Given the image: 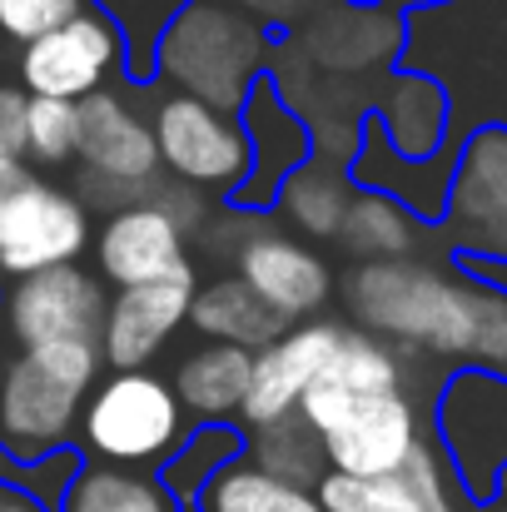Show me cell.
Returning a JSON list of instances; mask_svg holds the SVG:
<instances>
[{
	"instance_id": "b9f144b4",
	"label": "cell",
	"mask_w": 507,
	"mask_h": 512,
	"mask_svg": "<svg viewBox=\"0 0 507 512\" xmlns=\"http://www.w3.org/2000/svg\"><path fill=\"white\" fill-rule=\"evenodd\" d=\"M0 383H5V358H0Z\"/></svg>"
},
{
	"instance_id": "d6986e66",
	"label": "cell",
	"mask_w": 507,
	"mask_h": 512,
	"mask_svg": "<svg viewBox=\"0 0 507 512\" xmlns=\"http://www.w3.org/2000/svg\"><path fill=\"white\" fill-rule=\"evenodd\" d=\"M368 125H378V135L388 140L393 155L403 160H438L453 145V105L448 90L418 70L393 65L388 75L373 80L368 90Z\"/></svg>"
},
{
	"instance_id": "44dd1931",
	"label": "cell",
	"mask_w": 507,
	"mask_h": 512,
	"mask_svg": "<svg viewBox=\"0 0 507 512\" xmlns=\"http://www.w3.org/2000/svg\"><path fill=\"white\" fill-rule=\"evenodd\" d=\"M453 155L458 150H448L438 160H403V155L388 150L378 125H363V145L348 160V179H353V189H373V194L398 199L418 224H443L448 184H453Z\"/></svg>"
},
{
	"instance_id": "83f0119b",
	"label": "cell",
	"mask_w": 507,
	"mask_h": 512,
	"mask_svg": "<svg viewBox=\"0 0 507 512\" xmlns=\"http://www.w3.org/2000/svg\"><path fill=\"white\" fill-rule=\"evenodd\" d=\"M60 512H184V508L174 503V493H169L155 473H130V468L85 463L80 478L70 483Z\"/></svg>"
},
{
	"instance_id": "d6a6232c",
	"label": "cell",
	"mask_w": 507,
	"mask_h": 512,
	"mask_svg": "<svg viewBox=\"0 0 507 512\" xmlns=\"http://www.w3.org/2000/svg\"><path fill=\"white\" fill-rule=\"evenodd\" d=\"M75 160V105L30 100L25 105V165L60 170Z\"/></svg>"
},
{
	"instance_id": "8d00e7d4",
	"label": "cell",
	"mask_w": 507,
	"mask_h": 512,
	"mask_svg": "<svg viewBox=\"0 0 507 512\" xmlns=\"http://www.w3.org/2000/svg\"><path fill=\"white\" fill-rule=\"evenodd\" d=\"M338 0H234V10H244L254 25H264L269 35H294L309 20H319L324 10H334Z\"/></svg>"
},
{
	"instance_id": "3957f363",
	"label": "cell",
	"mask_w": 507,
	"mask_h": 512,
	"mask_svg": "<svg viewBox=\"0 0 507 512\" xmlns=\"http://www.w3.org/2000/svg\"><path fill=\"white\" fill-rule=\"evenodd\" d=\"M100 343H45L5 363L0 448L10 458H50L80 433L85 398L100 383Z\"/></svg>"
},
{
	"instance_id": "8992f818",
	"label": "cell",
	"mask_w": 507,
	"mask_h": 512,
	"mask_svg": "<svg viewBox=\"0 0 507 512\" xmlns=\"http://www.w3.org/2000/svg\"><path fill=\"white\" fill-rule=\"evenodd\" d=\"M428 428L468 508H493L507 478V378L453 368L433 393Z\"/></svg>"
},
{
	"instance_id": "1f68e13d",
	"label": "cell",
	"mask_w": 507,
	"mask_h": 512,
	"mask_svg": "<svg viewBox=\"0 0 507 512\" xmlns=\"http://www.w3.org/2000/svg\"><path fill=\"white\" fill-rule=\"evenodd\" d=\"M314 498L324 512H418V493H413L408 473H388V478L324 473Z\"/></svg>"
},
{
	"instance_id": "836d02e7",
	"label": "cell",
	"mask_w": 507,
	"mask_h": 512,
	"mask_svg": "<svg viewBox=\"0 0 507 512\" xmlns=\"http://www.w3.org/2000/svg\"><path fill=\"white\" fill-rule=\"evenodd\" d=\"M468 368L507 378V289L473 274V353Z\"/></svg>"
},
{
	"instance_id": "7402d4cb",
	"label": "cell",
	"mask_w": 507,
	"mask_h": 512,
	"mask_svg": "<svg viewBox=\"0 0 507 512\" xmlns=\"http://www.w3.org/2000/svg\"><path fill=\"white\" fill-rule=\"evenodd\" d=\"M254 378V353L229 343H199L179 358L169 388L194 423H239Z\"/></svg>"
},
{
	"instance_id": "9a60e30c",
	"label": "cell",
	"mask_w": 507,
	"mask_h": 512,
	"mask_svg": "<svg viewBox=\"0 0 507 512\" xmlns=\"http://www.w3.org/2000/svg\"><path fill=\"white\" fill-rule=\"evenodd\" d=\"M199 294V274L194 264H184L179 274L155 279V284H135V289H115L110 309H105V329H100V358L110 373H130V368H150L184 324H189V304Z\"/></svg>"
},
{
	"instance_id": "74e56055",
	"label": "cell",
	"mask_w": 507,
	"mask_h": 512,
	"mask_svg": "<svg viewBox=\"0 0 507 512\" xmlns=\"http://www.w3.org/2000/svg\"><path fill=\"white\" fill-rule=\"evenodd\" d=\"M25 90L0 85V160H25Z\"/></svg>"
},
{
	"instance_id": "e0dca14e",
	"label": "cell",
	"mask_w": 507,
	"mask_h": 512,
	"mask_svg": "<svg viewBox=\"0 0 507 512\" xmlns=\"http://www.w3.org/2000/svg\"><path fill=\"white\" fill-rule=\"evenodd\" d=\"M338 334H343V324H334V319H309V324H294L279 343L259 348L239 428L259 433V428H274V423L294 418L309 383L324 373L329 353L338 348Z\"/></svg>"
},
{
	"instance_id": "52a82bcc",
	"label": "cell",
	"mask_w": 507,
	"mask_h": 512,
	"mask_svg": "<svg viewBox=\"0 0 507 512\" xmlns=\"http://www.w3.org/2000/svg\"><path fill=\"white\" fill-rule=\"evenodd\" d=\"M90 239H95L90 209L75 189L35 174L25 160H0V279L5 284L80 264Z\"/></svg>"
},
{
	"instance_id": "5bb4252c",
	"label": "cell",
	"mask_w": 507,
	"mask_h": 512,
	"mask_svg": "<svg viewBox=\"0 0 507 512\" xmlns=\"http://www.w3.org/2000/svg\"><path fill=\"white\" fill-rule=\"evenodd\" d=\"M105 309H110L105 279L80 264L30 274V279L10 284L5 304H0L5 329L20 343V353L45 348V343H100Z\"/></svg>"
},
{
	"instance_id": "cb8c5ba5",
	"label": "cell",
	"mask_w": 507,
	"mask_h": 512,
	"mask_svg": "<svg viewBox=\"0 0 507 512\" xmlns=\"http://www.w3.org/2000/svg\"><path fill=\"white\" fill-rule=\"evenodd\" d=\"M418 239H423V224L398 199L373 194V189H353L334 244L353 264H393V259H413Z\"/></svg>"
},
{
	"instance_id": "d4e9b609",
	"label": "cell",
	"mask_w": 507,
	"mask_h": 512,
	"mask_svg": "<svg viewBox=\"0 0 507 512\" xmlns=\"http://www.w3.org/2000/svg\"><path fill=\"white\" fill-rule=\"evenodd\" d=\"M244 458H249V433H244L239 423H194L189 438L179 443V453L169 458L155 478L174 493L179 508L194 512L199 498H204V488H209L224 468H234V463H244Z\"/></svg>"
},
{
	"instance_id": "ffe728a7",
	"label": "cell",
	"mask_w": 507,
	"mask_h": 512,
	"mask_svg": "<svg viewBox=\"0 0 507 512\" xmlns=\"http://www.w3.org/2000/svg\"><path fill=\"white\" fill-rule=\"evenodd\" d=\"M408 388V363L393 343L373 339L353 324H343L338 348L329 353L324 373L309 383L304 403H299V418L309 428H319L329 413H338L343 403H358V398H373V393H398Z\"/></svg>"
},
{
	"instance_id": "5b68a950",
	"label": "cell",
	"mask_w": 507,
	"mask_h": 512,
	"mask_svg": "<svg viewBox=\"0 0 507 512\" xmlns=\"http://www.w3.org/2000/svg\"><path fill=\"white\" fill-rule=\"evenodd\" d=\"M85 453L105 468H165L189 438V413L179 408L169 378L150 368L105 373L80 413Z\"/></svg>"
},
{
	"instance_id": "30bf717a",
	"label": "cell",
	"mask_w": 507,
	"mask_h": 512,
	"mask_svg": "<svg viewBox=\"0 0 507 512\" xmlns=\"http://www.w3.org/2000/svg\"><path fill=\"white\" fill-rule=\"evenodd\" d=\"M150 125L160 145V170L174 184L229 199L249 179V140H244L239 115L165 90L150 100Z\"/></svg>"
},
{
	"instance_id": "7c38bea8",
	"label": "cell",
	"mask_w": 507,
	"mask_h": 512,
	"mask_svg": "<svg viewBox=\"0 0 507 512\" xmlns=\"http://www.w3.org/2000/svg\"><path fill=\"white\" fill-rule=\"evenodd\" d=\"M15 75H20V90L30 100L80 105L95 90H110L115 75L125 80V45L110 30V20L90 5L70 25H60L55 35H45L35 45H20Z\"/></svg>"
},
{
	"instance_id": "4316f807",
	"label": "cell",
	"mask_w": 507,
	"mask_h": 512,
	"mask_svg": "<svg viewBox=\"0 0 507 512\" xmlns=\"http://www.w3.org/2000/svg\"><path fill=\"white\" fill-rule=\"evenodd\" d=\"M125 45V85L150 90L160 65V40L169 35L184 0H90Z\"/></svg>"
},
{
	"instance_id": "9c48e42d",
	"label": "cell",
	"mask_w": 507,
	"mask_h": 512,
	"mask_svg": "<svg viewBox=\"0 0 507 512\" xmlns=\"http://www.w3.org/2000/svg\"><path fill=\"white\" fill-rule=\"evenodd\" d=\"M229 224V254H234V279H244L269 314H279L289 329L319 319V309L334 299V269L294 234L274 229V214H224Z\"/></svg>"
},
{
	"instance_id": "4fadbf2b",
	"label": "cell",
	"mask_w": 507,
	"mask_h": 512,
	"mask_svg": "<svg viewBox=\"0 0 507 512\" xmlns=\"http://www.w3.org/2000/svg\"><path fill=\"white\" fill-rule=\"evenodd\" d=\"M408 45V15L383 10L373 0H338L304 30L284 35V50L304 60L309 70L329 80H353V75H388Z\"/></svg>"
},
{
	"instance_id": "f1b7e54d",
	"label": "cell",
	"mask_w": 507,
	"mask_h": 512,
	"mask_svg": "<svg viewBox=\"0 0 507 512\" xmlns=\"http://www.w3.org/2000/svg\"><path fill=\"white\" fill-rule=\"evenodd\" d=\"M249 463L259 468V473H269V478H279V483H289V488H319V478L329 473V463H324V443H319V433L294 413V418H284V423H274V428H259V433H249Z\"/></svg>"
},
{
	"instance_id": "4dcf8cb0",
	"label": "cell",
	"mask_w": 507,
	"mask_h": 512,
	"mask_svg": "<svg viewBox=\"0 0 507 512\" xmlns=\"http://www.w3.org/2000/svg\"><path fill=\"white\" fill-rule=\"evenodd\" d=\"M80 468H85L80 448H60L50 458H10L0 448V488L15 493V498H25V503H35L40 512L65 508V493L80 478Z\"/></svg>"
},
{
	"instance_id": "484cf974",
	"label": "cell",
	"mask_w": 507,
	"mask_h": 512,
	"mask_svg": "<svg viewBox=\"0 0 507 512\" xmlns=\"http://www.w3.org/2000/svg\"><path fill=\"white\" fill-rule=\"evenodd\" d=\"M348 199H353L348 170L324 165V160H309L304 170L289 174V184L279 189L274 214L289 219L304 239L329 244V239H338V224H343V214H348Z\"/></svg>"
},
{
	"instance_id": "ab89813d",
	"label": "cell",
	"mask_w": 507,
	"mask_h": 512,
	"mask_svg": "<svg viewBox=\"0 0 507 512\" xmlns=\"http://www.w3.org/2000/svg\"><path fill=\"white\" fill-rule=\"evenodd\" d=\"M0 512H40L35 503H25V498H15V493H5L0 488Z\"/></svg>"
},
{
	"instance_id": "ba28073f",
	"label": "cell",
	"mask_w": 507,
	"mask_h": 512,
	"mask_svg": "<svg viewBox=\"0 0 507 512\" xmlns=\"http://www.w3.org/2000/svg\"><path fill=\"white\" fill-rule=\"evenodd\" d=\"M443 234L458 269H507V125L458 140Z\"/></svg>"
},
{
	"instance_id": "277c9868",
	"label": "cell",
	"mask_w": 507,
	"mask_h": 512,
	"mask_svg": "<svg viewBox=\"0 0 507 512\" xmlns=\"http://www.w3.org/2000/svg\"><path fill=\"white\" fill-rule=\"evenodd\" d=\"M75 165H80L75 194L85 199V209L115 214V209L150 199V189L165 179V170H160L150 110H140L135 85L120 80L75 105Z\"/></svg>"
},
{
	"instance_id": "603a6c76",
	"label": "cell",
	"mask_w": 507,
	"mask_h": 512,
	"mask_svg": "<svg viewBox=\"0 0 507 512\" xmlns=\"http://www.w3.org/2000/svg\"><path fill=\"white\" fill-rule=\"evenodd\" d=\"M189 329L204 343H229V348H249V353H259L289 334V324L279 314H269L259 304V294L234 274L199 284V294L189 304Z\"/></svg>"
},
{
	"instance_id": "2e32d148",
	"label": "cell",
	"mask_w": 507,
	"mask_h": 512,
	"mask_svg": "<svg viewBox=\"0 0 507 512\" xmlns=\"http://www.w3.org/2000/svg\"><path fill=\"white\" fill-rule=\"evenodd\" d=\"M239 125H244V140H249V179L229 194V209L274 214V199L289 184V174L314 160L309 125L289 110V100L274 90V80L254 85V95L239 110Z\"/></svg>"
},
{
	"instance_id": "60d3db41",
	"label": "cell",
	"mask_w": 507,
	"mask_h": 512,
	"mask_svg": "<svg viewBox=\"0 0 507 512\" xmlns=\"http://www.w3.org/2000/svg\"><path fill=\"white\" fill-rule=\"evenodd\" d=\"M488 512H507V498H498V503H493V508H488Z\"/></svg>"
},
{
	"instance_id": "f35d334b",
	"label": "cell",
	"mask_w": 507,
	"mask_h": 512,
	"mask_svg": "<svg viewBox=\"0 0 507 512\" xmlns=\"http://www.w3.org/2000/svg\"><path fill=\"white\" fill-rule=\"evenodd\" d=\"M383 10H398V15H418V10H438V5H453V0H373Z\"/></svg>"
},
{
	"instance_id": "8fae6325",
	"label": "cell",
	"mask_w": 507,
	"mask_h": 512,
	"mask_svg": "<svg viewBox=\"0 0 507 512\" xmlns=\"http://www.w3.org/2000/svg\"><path fill=\"white\" fill-rule=\"evenodd\" d=\"M314 433H319V443H324L329 473H348V478H388V473H403L408 458L428 443L423 408H418V398H413L408 388L343 403Z\"/></svg>"
},
{
	"instance_id": "d590c367",
	"label": "cell",
	"mask_w": 507,
	"mask_h": 512,
	"mask_svg": "<svg viewBox=\"0 0 507 512\" xmlns=\"http://www.w3.org/2000/svg\"><path fill=\"white\" fill-rule=\"evenodd\" d=\"M403 473H408V483H413V493H418V512H468V498L458 493V483H453L443 453L433 448V438L408 458Z\"/></svg>"
},
{
	"instance_id": "f546056e",
	"label": "cell",
	"mask_w": 507,
	"mask_h": 512,
	"mask_svg": "<svg viewBox=\"0 0 507 512\" xmlns=\"http://www.w3.org/2000/svg\"><path fill=\"white\" fill-rule=\"evenodd\" d=\"M194 512H324V508H319V498H314L309 488H289V483L259 473V468L244 458V463L224 468V473L204 488V498H199Z\"/></svg>"
},
{
	"instance_id": "ac0fdd59",
	"label": "cell",
	"mask_w": 507,
	"mask_h": 512,
	"mask_svg": "<svg viewBox=\"0 0 507 512\" xmlns=\"http://www.w3.org/2000/svg\"><path fill=\"white\" fill-rule=\"evenodd\" d=\"M184 264H189V229L155 199L105 214V224L95 234V269L115 289L169 279Z\"/></svg>"
},
{
	"instance_id": "e575fe53",
	"label": "cell",
	"mask_w": 507,
	"mask_h": 512,
	"mask_svg": "<svg viewBox=\"0 0 507 512\" xmlns=\"http://www.w3.org/2000/svg\"><path fill=\"white\" fill-rule=\"evenodd\" d=\"M80 10H90V0H0V35H10L15 45H35L70 25Z\"/></svg>"
},
{
	"instance_id": "6da1fadb",
	"label": "cell",
	"mask_w": 507,
	"mask_h": 512,
	"mask_svg": "<svg viewBox=\"0 0 507 512\" xmlns=\"http://www.w3.org/2000/svg\"><path fill=\"white\" fill-rule=\"evenodd\" d=\"M343 309L353 329L393 343L398 353H433L468 368L473 353V274L458 264L393 259L353 264L343 274Z\"/></svg>"
},
{
	"instance_id": "7a4b0ae2",
	"label": "cell",
	"mask_w": 507,
	"mask_h": 512,
	"mask_svg": "<svg viewBox=\"0 0 507 512\" xmlns=\"http://www.w3.org/2000/svg\"><path fill=\"white\" fill-rule=\"evenodd\" d=\"M274 55H279L274 35L254 25L244 10L219 0H184L169 35L160 40L155 85L239 115L254 85L269 80Z\"/></svg>"
}]
</instances>
